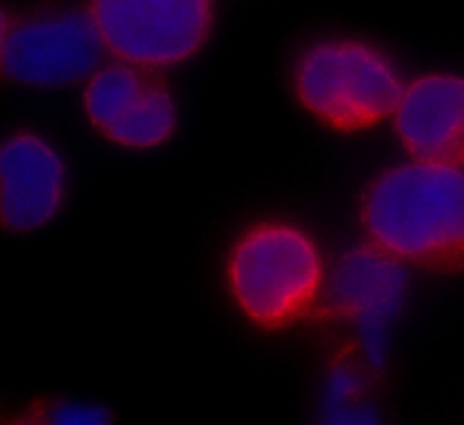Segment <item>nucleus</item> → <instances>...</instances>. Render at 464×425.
Returning <instances> with one entry per match:
<instances>
[{
  "label": "nucleus",
  "instance_id": "nucleus-3",
  "mask_svg": "<svg viewBox=\"0 0 464 425\" xmlns=\"http://www.w3.org/2000/svg\"><path fill=\"white\" fill-rule=\"evenodd\" d=\"M404 76L379 43L353 34H324L292 58L288 87L299 110L321 128L355 136L390 121Z\"/></svg>",
  "mask_w": 464,
  "mask_h": 425
},
{
  "label": "nucleus",
  "instance_id": "nucleus-11",
  "mask_svg": "<svg viewBox=\"0 0 464 425\" xmlns=\"http://www.w3.org/2000/svg\"><path fill=\"white\" fill-rule=\"evenodd\" d=\"M9 421L31 425H100L112 421V412L94 400L51 394L31 398L14 411Z\"/></svg>",
  "mask_w": 464,
  "mask_h": 425
},
{
  "label": "nucleus",
  "instance_id": "nucleus-7",
  "mask_svg": "<svg viewBox=\"0 0 464 425\" xmlns=\"http://www.w3.org/2000/svg\"><path fill=\"white\" fill-rule=\"evenodd\" d=\"M100 34L85 9L45 5L14 16L4 78L34 90L82 85L103 61Z\"/></svg>",
  "mask_w": 464,
  "mask_h": 425
},
{
  "label": "nucleus",
  "instance_id": "nucleus-12",
  "mask_svg": "<svg viewBox=\"0 0 464 425\" xmlns=\"http://www.w3.org/2000/svg\"><path fill=\"white\" fill-rule=\"evenodd\" d=\"M13 20H14V16L0 4V80L4 78L5 47H7V38H9V31H11Z\"/></svg>",
  "mask_w": 464,
  "mask_h": 425
},
{
  "label": "nucleus",
  "instance_id": "nucleus-6",
  "mask_svg": "<svg viewBox=\"0 0 464 425\" xmlns=\"http://www.w3.org/2000/svg\"><path fill=\"white\" fill-rule=\"evenodd\" d=\"M408 298V268L362 242L330 266L323 309L348 327L350 344L379 373L390 353L393 326Z\"/></svg>",
  "mask_w": 464,
  "mask_h": 425
},
{
  "label": "nucleus",
  "instance_id": "nucleus-8",
  "mask_svg": "<svg viewBox=\"0 0 464 425\" xmlns=\"http://www.w3.org/2000/svg\"><path fill=\"white\" fill-rule=\"evenodd\" d=\"M71 194L62 148L34 128L0 137V237H27L53 224Z\"/></svg>",
  "mask_w": 464,
  "mask_h": 425
},
{
  "label": "nucleus",
  "instance_id": "nucleus-2",
  "mask_svg": "<svg viewBox=\"0 0 464 425\" xmlns=\"http://www.w3.org/2000/svg\"><path fill=\"white\" fill-rule=\"evenodd\" d=\"M330 264L317 237L286 217H259L228 242L221 279L237 316L254 331L279 335L323 311Z\"/></svg>",
  "mask_w": 464,
  "mask_h": 425
},
{
  "label": "nucleus",
  "instance_id": "nucleus-5",
  "mask_svg": "<svg viewBox=\"0 0 464 425\" xmlns=\"http://www.w3.org/2000/svg\"><path fill=\"white\" fill-rule=\"evenodd\" d=\"M82 114L107 145L125 152H152L178 134L181 112L160 72L127 61L102 63L83 83Z\"/></svg>",
  "mask_w": 464,
  "mask_h": 425
},
{
  "label": "nucleus",
  "instance_id": "nucleus-4",
  "mask_svg": "<svg viewBox=\"0 0 464 425\" xmlns=\"http://www.w3.org/2000/svg\"><path fill=\"white\" fill-rule=\"evenodd\" d=\"M105 52L163 72L192 61L218 22V0H87Z\"/></svg>",
  "mask_w": 464,
  "mask_h": 425
},
{
  "label": "nucleus",
  "instance_id": "nucleus-1",
  "mask_svg": "<svg viewBox=\"0 0 464 425\" xmlns=\"http://www.w3.org/2000/svg\"><path fill=\"white\" fill-rule=\"evenodd\" d=\"M355 215L364 242L408 269L464 273V168L410 157L388 165L364 183Z\"/></svg>",
  "mask_w": 464,
  "mask_h": 425
},
{
  "label": "nucleus",
  "instance_id": "nucleus-10",
  "mask_svg": "<svg viewBox=\"0 0 464 425\" xmlns=\"http://www.w3.org/2000/svg\"><path fill=\"white\" fill-rule=\"evenodd\" d=\"M377 371L353 344H346L330 358L319 389V411L324 420L339 423L375 421L372 405V376Z\"/></svg>",
  "mask_w": 464,
  "mask_h": 425
},
{
  "label": "nucleus",
  "instance_id": "nucleus-9",
  "mask_svg": "<svg viewBox=\"0 0 464 425\" xmlns=\"http://www.w3.org/2000/svg\"><path fill=\"white\" fill-rule=\"evenodd\" d=\"M388 123L406 157L464 168V72L435 69L404 80Z\"/></svg>",
  "mask_w": 464,
  "mask_h": 425
}]
</instances>
